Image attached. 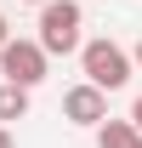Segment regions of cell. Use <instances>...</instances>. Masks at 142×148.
Returning a JSON list of instances; mask_svg holds the SVG:
<instances>
[{"instance_id": "cell-5", "label": "cell", "mask_w": 142, "mask_h": 148, "mask_svg": "<svg viewBox=\"0 0 142 148\" xmlns=\"http://www.w3.org/2000/svg\"><path fill=\"white\" fill-rule=\"evenodd\" d=\"M97 148H142L137 120H102L97 125Z\"/></svg>"}, {"instance_id": "cell-8", "label": "cell", "mask_w": 142, "mask_h": 148, "mask_svg": "<svg viewBox=\"0 0 142 148\" xmlns=\"http://www.w3.org/2000/svg\"><path fill=\"white\" fill-rule=\"evenodd\" d=\"M0 148H17V143H12V125H0Z\"/></svg>"}, {"instance_id": "cell-6", "label": "cell", "mask_w": 142, "mask_h": 148, "mask_svg": "<svg viewBox=\"0 0 142 148\" xmlns=\"http://www.w3.org/2000/svg\"><path fill=\"white\" fill-rule=\"evenodd\" d=\"M23 114H29V86L0 80V125H12V120H23Z\"/></svg>"}, {"instance_id": "cell-2", "label": "cell", "mask_w": 142, "mask_h": 148, "mask_svg": "<svg viewBox=\"0 0 142 148\" xmlns=\"http://www.w3.org/2000/svg\"><path fill=\"white\" fill-rule=\"evenodd\" d=\"M80 69H85V80H91V86H102V91H119V86H131V69H137V57L102 34V40H85V46H80Z\"/></svg>"}, {"instance_id": "cell-10", "label": "cell", "mask_w": 142, "mask_h": 148, "mask_svg": "<svg viewBox=\"0 0 142 148\" xmlns=\"http://www.w3.org/2000/svg\"><path fill=\"white\" fill-rule=\"evenodd\" d=\"M131 57H137V69H142V40H137V51H131Z\"/></svg>"}, {"instance_id": "cell-3", "label": "cell", "mask_w": 142, "mask_h": 148, "mask_svg": "<svg viewBox=\"0 0 142 148\" xmlns=\"http://www.w3.org/2000/svg\"><path fill=\"white\" fill-rule=\"evenodd\" d=\"M46 69H51V51H46L40 40H6V46H0V74L17 80V86H29V91L46 80Z\"/></svg>"}, {"instance_id": "cell-4", "label": "cell", "mask_w": 142, "mask_h": 148, "mask_svg": "<svg viewBox=\"0 0 142 148\" xmlns=\"http://www.w3.org/2000/svg\"><path fill=\"white\" fill-rule=\"evenodd\" d=\"M63 120H68V125L97 131V125L108 120V91H102V86H91V80L68 86V91H63Z\"/></svg>"}, {"instance_id": "cell-1", "label": "cell", "mask_w": 142, "mask_h": 148, "mask_svg": "<svg viewBox=\"0 0 142 148\" xmlns=\"http://www.w3.org/2000/svg\"><path fill=\"white\" fill-rule=\"evenodd\" d=\"M80 29H85V6H80V0H46V6H40V34L34 40L51 57H68V51L85 46Z\"/></svg>"}, {"instance_id": "cell-11", "label": "cell", "mask_w": 142, "mask_h": 148, "mask_svg": "<svg viewBox=\"0 0 142 148\" xmlns=\"http://www.w3.org/2000/svg\"><path fill=\"white\" fill-rule=\"evenodd\" d=\"M23 6H46V0H23Z\"/></svg>"}, {"instance_id": "cell-9", "label": "cell", "mask_w": 142, "mask_h": 148, "mask_svg": "<svg viewBox=\"0 0 142 148\" xmlns=\"http://www.w3.org/2000/svg\"><path fill=\"white\" fill-rule=\"evenodd\" d=\"M131 120H137V131H142V97H137V103H131Z\"/></svg>"}, {"instance_id": "cell-7", "label": "cell", "mask_w": 142, "mask_h": 148, "mask_svg": "<svg viewBox=\"0 0 142 148\" xmlns=\"http://www.w3.org/2000/svg\"><path fill=\"white\" fill-rule=\"evenodd\" d=\"M6 40H12V23H6V12H0V46H6Z\"/></svg>"}]
</instances>
